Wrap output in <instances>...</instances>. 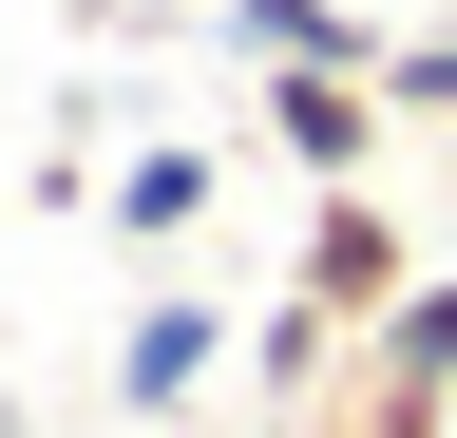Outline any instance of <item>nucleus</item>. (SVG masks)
I'll use <instances>...</instances> for the list:
<instances>
[{
	"mask_svg": "<svg viewBox=\"0 0 457 438\" xmlns=\"http://www.w3.org/2000/svg\"><path fill=\"white\" fill-rule=\"evenodd\" d=\"M210 362H228V324H210L191 286H153L134 324H114V401H134V419H191V401H210Z\"/></svg>",
	"mask_w": 457,
	"mask_h": 438,
	"instance_id": "obj_4",
	"label": "nucleus"
},
{
	"mask_svg": "<svg viewBox=\"0 0 457 438\" xmlns=\"http://www.w3.org/2000/svg\"><path fill=\"white\" fill-rule=\"evenodd\" d=\"M96 210H114L134 248H191V229H210V153H191V134H153V153H134V172H114Z\"/></svg>",
	"mask_w": 457,
	"mask_h": 438,
	"instance_id": "obj_6",
	"label": "nucleus"
},
{
	"mask_svg": "<svg viewBox=\"0 0 457 438\" xmlns=\"http://www.w3.org/2000/svg\"><path fill=\"white\" fill-rule=\"evenodd\" d=\"M457 419V267H420L381 324V362H362V438H438Z\"/></svg>",
	"mask_w": 457,
	"mask_h": 438,
	"instance_id": "obj_3",
	"label": "nucleus"
},
{
	"mask_svg": "<svg viewBox=\"0 0 457 438\" xmlns=\"http://www.w3.org/2000/svg\"><path fill=\"white\" fill-rule=\"evenodd\" d=\"M381 115H400L381 77H324V58H267V153H286L305 191H362V153H381Z\"/></svg>",
	"mask_w": 457,
	"mask_h": 438,
	"instance_id": "obj_2",
	"label": "nucleus"
},
{
	"mask_svg": "<svg viewBox=\"0 0 457 438\" xmlns=\"http://www.w3.org/2000/svg\"><path fill=\"white\" fill-rule=\"evenodd\" d=\"M228 38H248V58H324V77H381L400 58L362 0H228Z\"/></svg>",
	"mask_w": 457,
	"mask_h": 438,
	"instance_id": "obj_5",
	"label": "nucleus"
},
{
	"mask_svg": "<svg viewBox=\"0 0 457 438\" xmlns=\"http://www.w3.org/2000/svg\"><path fill=\"white\" fill-rule=\"evenodd\" d=\"M381 95H400V115H457V38H400V58H381Z\"/></svg>",
	"mask_w": 457,
	"mask_h": 438,
	"instance_id": "obj_7",
	"label": "nucleus"
},
{
	"mask_svg": "<svg viewBox=\"0 0 457 438\" xmlns=\"http://www.w3.org/2000/svg\"><path fill=\"white\" fill-rule=\"evenodd\" d=\"M400 286H420V248H400V210H381V191H324V210H305V267H286V305H305L324 343H343V324L381 343V324H400Z\"/></svg>",
	"mask_w": 457,
	"mask_h": 438,
	"instance_id": "obj_1",
	"label": "nucleus"
}]
</instances>
